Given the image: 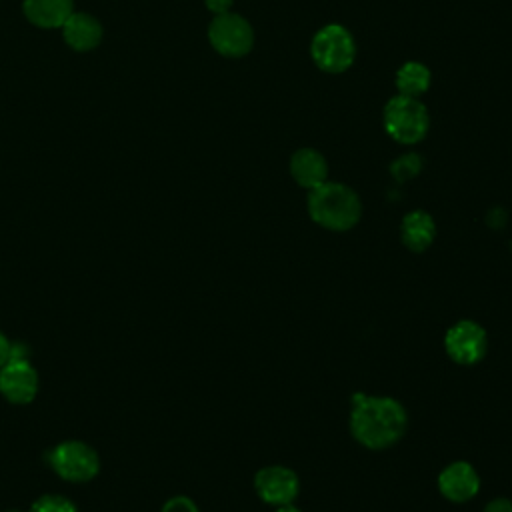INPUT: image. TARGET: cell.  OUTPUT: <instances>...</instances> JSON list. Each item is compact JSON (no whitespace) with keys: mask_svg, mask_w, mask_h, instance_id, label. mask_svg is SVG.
I'll return each mask as SVG.
<instances>
[{"mask_svg":"<svg viewBox=\"0 0 512 512\" xmlns=\"http://www.w3.org/2000/svg\"><path fill=\"white\" fill-rule=\"evenodd\" d=\"M408 428L406 408L390 396H368L356 392L352 396L350 432L354 440L370 450L394 446Z\"/></svg>","mask_w":512,"mask_h":512,"instance_id":"cell-1","label":"cell"},{"mask_svg":"<svg viewBox=\"0 0 512 512\" xmlns=\"http://www.w3.org/2000/svg\"><path fill=\"white\" fill-rule=\"evenodd\" d=\"M306 208L310 218L332 232H346L354 228L362 216L358 194L340 182H324L308 190Z\"/></svg>","mask_w":512,"mask_h":512,"instance_id":"cell-2","label":"cell"},{"mask_svg":"<svg viewBox=\"0 0 512 512\" xmlns=\"http://www.w3.org/2000/svg\"><path fill=\"white\" fill-rule=\"evenodd\" d=\"M384 130L388 136L400 144L420 142L430 126L426 106L412 96H394L386 102L382 112Z\"/></svg>","mask_w":512,"mask_h":512,"instance_id":"cell-3","label":"cell"},{"mask_svg":"<svg viewBox=\"0 0 512 512\" xmlns=\"http://www.w3.org/2000/svg\"><path fill=\"white\" fill-rule=\"evenodd\" d=\"M310 54L320 70L328 74H340L352 66L356 58V44L344 26L328 24L314 34Z\"/></svg>","mask_w":512,"mask_h":512,"instance_id":"cell-4","label":"cell"},{"mask_svg":"<svg viewBox=\"0 0 512 512\" xmlns=\"http://www.w3.org/2000/svg\"><path fill=\"white\" fill-rule=\"evenodd\" d=\"M208 38L212 48L228 58H240L248 54L254 44V32L248 20L232 12L214 16L208 26Z\"/></svg>","mask_w":512,"mask_h":512,"instance_id":"cell-5","label":"cell"},{"mask_svg":"<svg viewBox=\"0 0 512 512\" xmlns=\"http://www.w3.org/2000/svg\"><path fill=\"white\" fill-rule=\"evenodd\" d=\"M444 350L456 364H478L488 352V334L474 320H458L444 334Z\"/></svg>","mask_w":512,"mask_h":512,"instance_id":"cell-6","label":"cell"},{"mask_svg":"<svg viewBox=\"0 0 512 512\" xmlns=\"http://www.w3.org/2000/svg\"><path fill=\"white\" fill-rule=\"evenodd\" d=\"M48 462L54 472L70 482H84L98 472V454L84 442H62L50 450Z\"/></svg>","mask_w":512,"mask_h":512,"instance_id":"cell-7","label":"cell"},{"mask_svg":"<svg viewBox=\"0 0 512 512\" xmlns=\"http://www.w3.org/2000/svg\"><path fill=\"white\" fill-rule=\"evenodd\" d=\"M254 490L262 502L272 506H284L292 504L294 498L298 496L300 480L292 468L272 464L256 472Z\"/></svg>","mask_w":512,"mask_h":512,"instance_id":"cell-8","label":"cell"},{"mask_svg":"<svg viewBox=\"0 0 512 512\" xmlns=\"http://www.w3.org/2000/svg\"><path fill=\"white\" fill-rule=\"evenodd\" d=\"M0 392L14 404L30 402L38 392V376L28 358H8L0 368Z\"/></svg>","mask_w":512,"mask_h":512,"instance_id":"cell-9","label":"cell"},{"mask_svg":"<svg viewBox=\"0 0 512 512\" xmlns=\"http://www.w3.org/2000/svg\"><path fill=\"white\" fill-rule=\"evenodd\" d=\"M438 490L446 500L454 504H464L478 494L480 476L470 462L456 460L440 472Z\"/></svg>","mask_w":512,"mask_h":512,"instance_id":"cell-10","label":"cell"},{"mask_svg":"<svg viewBox=\"0 0 512 512\" xmlns=\"http://www.w3.org/2000/svg\"><path fill=\"white\" fill-rule=\"evenodd\" d=\"M290 174L306 190H312L326 182L328 164L326 158L314 148H300L290 158Z\"/></svg>","mask_w":512,"mask_h":512,"instance_id":"cell-11","label":"cell"},{"mask_svg":"<svg viewBox=\"0 0 512 512\" xmlns=\"http://www.w3.org/2000/svg\"><path fill=\"white\" fill-rule=\"evenodd\" d=\"M62 34L70 48L86 52L100 44L102 26L96 18H92L86 12H72L68 20L62 24Z\"/></svg>","mask_w":512,"mask_h":512,"instance_id":"cell-12","label":"cell"},{"mask_svg":"<svg viewBox=\"0 0 512 512\" xmlns=\"http://www.w3.org/2000/svg\"><path fill=\"white\" fill-rule=\"evenodd\" d=\"M400 238L408 250L424 252L436 238L434 218L424 210L408 212L400 224Z\"/></svg>","mask_w":512,"mask_h":512,"instance_id":"cell-13","label":"cell"},{"mask_svg":"<svg viewBox=\"0 0 512 512\" xmlns=\"http://www.w3.org/2000/svg\"><path fill=\"white\" fill-rule=\"evenodd\" d=\"M26 18L40 28H62L74 12L72 0H24Z\"/></svg>","mask_w":512,"mask_h":512,"instance_id":"cell-14","label":"cell"},{"mask_svg":"<svg viewBox=\"0 0 512 512\" xmlns=\"http://www.w3.org/2000/svg\"><path fill=\"white\" fill-rule=\"evenodd\" d=\"M430 86V70L422 62H404L396 72V88L402 96L418 98Z\"/></svg>","mask_w":512,"mask_h":512,"instance_id":"cell-15","label":"cell"},{"mask_svg":"<svg viewBox=\"0 0 512 512\" xmlns=\"http://www.w3.org/2000/svg\"><path fill=\"white\" fill-rule=\"evenodd\" d=\"M422 168V162H420V156L416 154H406V156H400L392 166H390V172L392 176L398 180V182H404L408 178H414Z\"/></svg>","mask_w":512,"mask_h":512,"instance_id":"cell-16","label":"cell"},{"mask_svg":"<svg viewBox=\"0 0 512 512\" xmlns=\"http://www.w3.org/2000/svg\"><path fill=\"white\" fill-rule=\"evenodd\" d=\"M30 512H76V508L62 496H42L32 504Z\"/></svg>","mask_w":512,"mask_h":512,"instance_id":"cell-17","label":"cell"},{"mask_svg":"<svg viewBox=\"0 0 512 512\" xmlns=\"http://www.w3.org/2000/svg\"><path fill=\"white\" fill-rule=\"evenodd\" d=\"M162 512H200V510L196 508V504H194L190 498H186V496H174V498H170V500L164 504Z\"/></svg>","mask_w":512,"mask_h":512,"instance_id":"cell-18","label":"cell"},{"mask_svg":"<svg viewBox=\"0 0 512 512\" xmlns=\"http://www.w3.org/2000/svg\"><path fill=\"white\" fill-rule=\"evenodd\" d=\"M482 512H512V500L510 498H494L484 506Z\"/></svg>","mask_w":512,"mask_h":512,"instance_id":"cell-19","label":"cell"},{"mask_svg":"<svg viewBox=\"0 0 512 512\" xmlns=\"http://www.w3.org/2000/svg\"><path fill=\"white\" fill-rule=\"evenodd\" d=\"M204 2H206V8L216 16L230 12V6H232V0H204Z\"/></svg>","mask_w":512,"mask_h":512,"instance_id":"cell-20","label":"cell"},{"mask_svg":"<svg viewBox=\"0 0 512 512\" xmlns=\"http://www.w3.org/2000/svg\"><path fill=\"white\" fill-rule=\"evenodd\" d=\"M10 342L6 340V336L0 332V368L6 364V360H8V356H10Z\"/></svg>","mask_w":512,"mask_h":512,"instance_id":"cell-21","label":"cell"},{"mask_svg":"<svg viewBox=\"0 0 512 512\" xmlns=\"http://www.w3.org/2000/svg\"><path fill=\"white\" fill-rule=\"evenodd\" d=\"M276 512H300V510L292 504H284V506H276Z\"/></svg>","mask_w":512,"mask_h":512,"instance_id":"cell-22","label":"cell"}]
</instances>
